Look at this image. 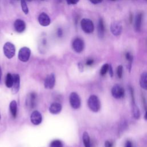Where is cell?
Returning a JSON list of instances; mask_svg holds the SVG:
<instances>
[{"mask_svg":"<svg viewBox=\"0 0 147 147\" xmlns=\"http://www.w3.org/2000/svg\"><path fill=\"white\" fill-rule=\"evenodd\" d=\"M50 147H63V144L60 140H55L51 142Z\"/></svg>","mask_w":147,"mask_h":147,"instance_id":"24","label":"cell"},{"mask_svg":"<svg viewBox=\"0 0 147 147\" xmlns=\"http://www.w3.org/2000/svg\"><path fill=\"white\" fill-rule=\"evenodd\" d=\"M109 75L112 78L114 76V71H113V67L112 66V65H109Z\"/></svg>","mask_w":147,"mask_h":147,"instance_id":"30","label":"cell"},{"mask_svg":"<svg viewBox=\"0 0 147 147\" xmlns=\"http://www.w3.org/2000/svg\"><path fill=\"white\" fill-rule=\"evenodd\" d=\"M125 147H132V143L130 141L128 140L125 145Z\"/></svg>","mask_w":147,"mask_h":147,"instance_id":"35","label":"cell"},{"mask_svg":"<svg viewBox=\"0 0 147 147\" xmlns=\"http://www.w3.org/2000/svg\"><path fill=\"white\" fill-rule=\"evenodd\" d=\"M31 49L26 47L21 48L19 52V59L23 62H27L29 60L31 56Z\"/></svg>","mask_w":147,"mask_h":147,"instance_id":"8","label":"cell"},{"mask_svg":"<svg viewBox=\"0 0 147 147\" xmlns=\"http://www.w3.org/2000/svg\"><path fill=\"white\" fill-rule=\"evenodd\" d=\"M42 115L37 110L33 111L31 115V121L34 125H39L42 122Z\"/></svg>","mask_w":147,"mask_h":147,"instance_id":"12","label":"cell"},{"mask_svg":"<svg viewBox=\"0 0 147 147\" xmlns=\"http://www.w3.org/2000/svg\"><path fill=\"white\" fill-rule=\"evenodd\" d=\"M125 57H126V60L128 61V62H133V56L129 53V52H127L125 55Z\"/></svg>","mask_w":147,"mask_h":147,"instance_id":"28","label":"cell"},{"mask_svg":"<svg viewBox=\"0 0 147 147\" xmlns=\"http://www.w3.org/2000/svg\"></svg>","mask_w":147,"mask_h":147,"instance_id":"42","label":"cell"},{"mask_svg":"<svg viewBox=\"0 0 147 147\" xmlns=\"http://www.w3.org/2000/svg\"><path fill=\"white\" fill-rule=\"evenodd\" d=\"M82 140H83V142L85 147H91L90 138L89 133L87 132H85L83 133Z\"/></svg>","mask_w":147,"mask_h":147,"instance_id":"21","label":"cell"},{"mask_svg":"<svg viewBox=\"0 0 147 147\" xmlns=\"http://www.w3.org/2000/svg\"><path fill=\"white\" fill-rule=\"evenodd\" d=\"M26 1H29V2H31V1H33V0H26Z\"/></svg>","mask_w":147,"mask_h":147,"instance_id":"38","label":"cell"},{"mask_svg":"<svg viewBox=\"0 0 147 147\" xmlns=\"http://www.w3.org/2000/svg\"><path fill=\"white\" fill-rule=\"evenodd\" d=\"M88 105L89 109L93 112L97 113L101 109V102L98 97L96 95H92L88 101Z\"/></svg>","mask_w":147,"mask_h":147,"instance_id":"1","label":"cell"},{"mask_svg":"<svg viewBox=\"0 0 147 147\" xmlns=\"http://www.w3.org/2000/svg\"><path fill=\"white\" fill-rule=\"evenodd\" d=\"M73 49L77 53L82 52L85 48L84 41L81 38H76L72 44Z\"/></svg>","mask_w":147,"mask_h":147,"instance_id":"9","label":"cell"},{"mask_svg":"<svg viewBox=\"0 0 147 147\" xmlns=\"http://www.w3.org/2000/svg\"><path fill=\"white\" fill-rule=\"evenodd\" d=\"M94 63V60L92 59H89L86 61V65H92Z\"/></svg>","mask_w":147,"mask_h":147,"instance_id":"33","label":"cell"},{"mask_svg":"<svg viewBox=\"0 0 147 147\" xmlns=\"http://www.w3.org/2000/svg\"><path fill=\"white\" fill-rule=\"evenodd\" d=\"M14 27L16 31L19 33L23 32L26 28L25 22L20 19H17L15 21Z\"/></svg>","mask_w":147,"mask_h":147,"instance_id":"15","label":"cell"},{"mask_svg":"<svg viewBox=\"0 0 147 147\" xmlns=\"http://www.w3.org/2000/svg\"><path fill=\"white\" fill-rule=\"evenodd\" d=\"M69 101L71 106L74 109H78L81 106V98L76 92H72L70 94L69 97Z\"/></svg>","mask_w":147,"mask_h":147,"instance_id":"2","label":"cell"},{"mask_svg":"<svg viewBox=\"0 0 147 147\" xmlns=\"http://www.w3.org/2000/svg\"><path fill=\"white\" fill-rule=\"evenodd\" d=\"M20 1H21V8H22V10H23V12L25 15H27L29 12V10H28V7L27 5L26 0H20Z\"/></svg>","mask_w":147,"mask_h":147,"instance_id":"25","label":"cell"},{"mask_svg":"<svg viewBox=\"0 0 147 147\" xmlns=\"http://www.w3.org/2000/svg\"><path fill=\"white\" fill-rule=\"evenodd\" d=\"M9 109L12 117L15 118L17 115V104L15 100H13L11 102L9 105Z\"/></svg>","mask_w":147,"mask_h":147,"instance_id":"20","label":"cell"},{"mask_svg":"<svg viewBox=\"0 0 147 147\" xmlns=\"http://www.w3.org/2000/svg\"><path fill=\"white\" fill-rule=\"evenodd\" d=\"M2 77H3V72H2L1 67V65H0V84H1Z\"/></svg>","mask_w":147,"mask_h":147,"instance_id":"36","label":"cell"},{"mask_svg":"<svg viewBox=\"0 0 147 147\" xmlns=\"http://www.w3.org/2000/svg\"><path fill=\"white\" fill-rule=\"evenodd\" d=\"M6 86L8 88H12L13 85V77L11 74L8 73L7 75L5 80Z\"/></svg>","mask_w":147,"mask_h":147,"instance_id":"22","label":"cell"},{"mask_svg":"<svg viewBox=\"0 0 147 147\" xmlns=\"http://www.w3.org/2000/svg\"><path fill=\"white\" fill-rule=\"evenodd\" d=\"M55 76L54 74H51L47 76L44 81V87L47 89H52L54 88L55 85Z\"/></svg>","mask_w":147,"mask_h":147,"instance_id":"10","label":"cell"},{"mask_svg":"<svg viewBox=\"0 0 147 147\" xmlns=\"http://www.w3.org/2000/svg\"><path fill=\"white\" fill-rule=\"evenodd\" d=\"M112 96L116 99H121L124 97L125 90L120 85H114L111 90Z\"/></svg>","mask_w":147,"mask_h":147,"instance_id":"7","label":"cell"},{"mask_svg":"<svg viewBox=\"0 0 147 147\" xmlns=\"http://www.w3.org/2000/svg\"><path fill=\"white\" fill-rule=\"evenodd\" d=\"M105 31V28L104 25V22L102 19H100L98 25V35L99 37L102 38L104 36Z\"/></svg>","mask_w":147,"mask_h":147,"instance_id":"19","label":"cell"},{"mask_svg":"<svg viewBox=\"0 0 147 147\" xmlns=\"http://www.w3.org/2000/svg\"><path fill=\"white\" fill-rule=\"evenodd\" d=\"M146 1H147V0H146Z\"/></svg>","mask_w":147,"mask_h":147,"instance_id":"43","label":"cell"},{"mask_svg":"<svg viewBox=\"0 0 147 147\" xmlns=\"http://www.w3.org/2000/svg\"><path fill=\"white\" fill-rule=\"evenodd\" d=\"M38 21L39 24L43 27H47L51 23L49 17L45 13H41L38 17Z\"/></svg>","mask_w":147,"mask_h":147,"instance_id":"13","label":"cell"},{"mask_svg":"<svg viewBox=\"0 0 147 147\" xmlns=\"http://www.w3.org/2000/svg\"><path fill=\"white\" fill-rule=\"evenodd\" d=\"M130 89V95H131V98H132V112L133 117L137 120L139 119L140 117V112L138 109V107L137 106L136 102H135V99H134V90L132 89V87L129 88Z\"/></svg>","mask_w":147,"mask_h":147,"instance_id":"6","label":"cell"},{"mask_svg":"<svg viewBox=\"0 0 147 147\" xmlns=\"http://www.w3.org/2000/svg\"><path fill=\"white\" fill-rule=\"evenodd\" d=\"M105 147H113V144L109 141H106L105 142Z\"/></svg>","mask_w":147,"mask_h":147,"instance_id":"32","label":"cell"},{"mask_svg":"<svg viewBox=\"0 0 147 147\" xmlns=\"http://www.w3.org/2000/svg\"><path fill=\"white\" fill-rule=\"evenodd\" d=\"M39 1H44V0H39Z\"/></svg>","mask_w":147,"mask_h":147,"instance_id":"41","label":"cell"},{"mask_svg":"<svg viewBox=\"0 0 147 147\" xmlns=\"http://www.w3.org/2000/svg\"><path fill=\"white\" fill-rule=\"evenodd\" d=\"M57 35L59 37H61L63 35V30L61 28H59L57 31Z\"/></svg>","mask_w":147,"mask_h":147,"instance_id":"34","label":"cell"},{"mask_svg":"<svg viewBox=\"0 0 147 147\" xmlns=\"http://www.w3.org/2000/svg\"><path fill=\"white\" fill-rule=\"evenodd\" d=\"M140 85L142 89L147 90V72H142L140 78Z\"/></svg>","mask_w":147,"mask_h":147,"instance_id":"18","label":"cell"},{"mask_svg":"<svg viewBox=\"0 0 147 147\" xmlns=\"http://www.w3.org/2000/svg\"><path fill=\"white\" fill-rule=\"evenodd\" d=\"M81 25L82 30L86 33H92L94 30V24L90 19H82L81 22Z\"/></svg>","mask_w":147,"mask_h":147,"instance_id":"5","label":"cell"},{"mask_svg":"<svg viewBox=\"0 0 147 147\" xmlns=\"http://www.w3.org/2000/svg\"><path fill=\"white\" fill-rule=\"evenodd\" d=\"M111 1H116V0H111Z\"/></svg>","mask_w":147,"mask_h":147,"instance_id":"39","label":"cell"},{"mask_svg":"<svg viewBox=\"0 0 147 147\" xmlns=\"http://www.w3.org/2000/svg\"><path fill=\"white\" fill-rule=\"evenodd\" d=\"M103 0H90V1L93 4H98L102 2Z\"/></svg>","mask_w":147,"mask_h":147,"instance_id":"31","label":"cell"},{"mask_svg":"<svg viewBox=\"0 0 147 147\" xmlns=\"http://www.w3.org/2000/svg\"><path fill=\"white\" fill-rule=\"evenodd\" d=\"M109 64L108 63L104 64L102 66V67L100 69V74L102 76H104L105 74H106V73L109 71Z\"/></svg>","mask_w":147,"mask_h":147,"instance_id":"23","label":"cell"},{"mask_svg":"<svg viewBox=\"0 0 147 147\" xmlns=\"http://www.w3.org/2000/svg\"><path fill=\"white\" fill-rule=\"evenodd\" d=\"M37 96L36 93L32 92L28 94L25 100V105L27 108L29 110H32L35 108L37 105Z\"/></svg>","mask_w":147,"mask_h":147,"instance_id":"3","label":"cell"},{"mask_svg":"<svg viewBox=\"0 0 147 147\" xmlns=\"http://www.w3.org/2000/svg\"><path fill=\"white\" fill-rule=\"evenodd\" d=\"M110 31L112 33L114 36H119L122 31V26L118 21H114L111 24Z\"/></svg>","mask_w":147,"mask_h":147,"instance_id":"11","label":"cell"},{"mask_svg":"<svg viewBox=\"0 0 147 147\" xmlns=\"http://www.w3.org/2000/svg\"><path fill=\"white\" fill-rule=\"evenodd\" d=\"M127 127V123H126V122L125 121H121V124H120V127H119V133H120V134L121 133V132H124L125 130V129H126V128Z\"/></svg>","mask_w":147,"mask_h":147,"instance_id":"27","label":"cell"},{"mask_svg":"<svg viewBox=\"0 0 147 147\" xmlns=\"http://www.w3.org/2000/svg\"><path fill=\"white\" fill-rule=\"evenodd\" d=\"M144 118H145V120H147V110H146V112H145V115H144Z\"/></svg>","mask_w":147,"mask_h":147,"instance_id":"37","label":"cell"},{"mask_svg":"<svg viewBox=\"0 0 147 147\" xmlns=\"http://www.w3.org/2000/svg\"><path fill=\"white\" fill-rule=\"evenodd\" d=\"M142 13L137 14L136 17L135 22H134L135 30L137 32H139L141 31V28L142 25Z\"/></svg>","mask_w":147,"mask_h":147,"instance_id":"17","label":"cell"},{"mask_svg":"<svg viewBox=\"0 0 147 147\" xmlns=\"http://www.w3.org/2000/svg\"><path fill=\"white\" fill-rule=\"evenodd\" d=\"M4 53L8 59H12L14 57L16 53L15 46L11 42H7L3 47Z\"/></svg>","mask_w":147,"mask_h":147,"instance_id":"4","label":"cell"},{"mask_svg":"<svg viewBox=\"0 0 147 147\" xmlns=\"http://www.w3.org/2000/svg\"><path fill=\"white\" fill-rule=\"evenodd\" d=\"M117 74L118 78H121L122 77L123 74V67L122 65H120L118 66L117 68Z\"/></svg>","mask_w":147,"mask_h":147,"instance_id":"26","label":"cell"},{"mask_svg":"<svg viewBox=\"0 0 147 147\" xmlns=\"http://www.w3.org/2000/svg\"><path fill=\"white\" fill-rule=\"evenodd\" d=\"M80 0H66V2L68 5H76Z\"/></svg>","mask_w":147,"mask_h":147,"instance_id":"29","label":"cell"},{"mask_svg":"<svg viewBox=\"0 0 147 147\" xmlns=\"http://www.w3.org/2000/svg\"><path fill=\"white\" fill-rule=\"evenodd\" d=\"M61 110L62 106L60 104L57 102H53L51 104L49 108V111L52 114H57L60 113Z\"/></svg>","mask_w":147,"mask_h":147,"instance_id":"16","label":"cell"},{"mask_svg":"<svg viewBox=\"0 0 147 147\" xmlns=\"http://www.w3.org/2000/svg\"><path fill=\"white\" fill-rule=\"evenodd\" d=\"M13 85L12 88V93L16 94L19 92L20 87V78L19 74H13Z\"/></svg>","mask_w":147,"mask_h":147,"instance_id":"14","label":"cell"},{"mask_svg":"<svg viewBox=\"0 0 147 147\" xmlns=\"http://www.w3.org/2000/svg\"><path fill=\"white\" fill-rule=\"evenodd\" d=\"M1 114H0V120H1Z\"/></svg>","mask_w":147,"mask_h":147,"instance_id":"40","label":"cell"}]
</instances>
